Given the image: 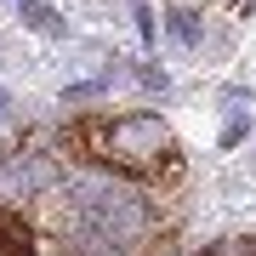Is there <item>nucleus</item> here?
<instances>
[{"mask_svg":"<svg viewBox=\"0 0 256 256\" xmlns=\"http://www.w3.org/2000/svg\"><path fill=\"white\" fill-rule=\"evenodd\" d=\"M200 256H256V239H216V245H205Z\"/></svg>","mask_w":256,"mask_h":256,"instance_id":"3","label":"nucleus"},{"mask_svg":"<svg viewBox=\"0 0 256 256\" xmlns=\"http://www.w3.org/2000/svg\"><path fill=\"white\" fill-rule=\"evenodd\" d=\"M63 142L80 160L148 188H171L182 176V142L160 114H86L63 131Z\"/></svg>","mask_w":256,"mask_h":256,"instance_id":"1","label":"nucleus"},{"mask_svg":"<svg viewBox=\"0 0 256 256\" xmlns=\"http://www.w3.org/2000/svg\"><path fill=\"white\" fill-rule=\"evenodd\" d=\"M0 256H34V228L0 205Z\"/></svg>","mask_w":256,"mask_h":256,"instance_id":"2","label":"nucleus"}]
</instances>
